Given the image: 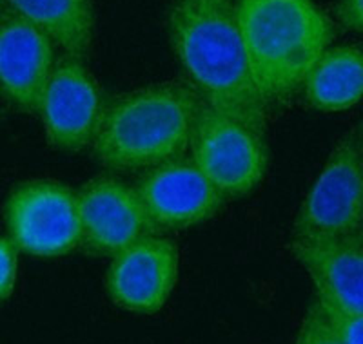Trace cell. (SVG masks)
<instances>
[{
  "mask_svg": "<svg viewBox=\"0 0 363 344\" xmlns=\"http://www.w3.org/2000/svg\"><path fill=\"white\" fill-rule=\"evenodd\" d=\"M77 194L80 243L91 256L115 258L125 246L155 234L135 189L102 176L84 183Z\"/></svg>",
  "mask_w": 363,
  "mask_h": 344,
  "instance_id": "30bf717a",
  "label": "cell"
},
{
  "mask_svg": "<svg viewBox=\"0 0 363 344\" xmlns=\"http://www.w3.org/2000/svg\"><path fill=\"white\" fill-rule=\"evenodd\" d=\"M202 100L182 82H162L113 98L102 109L91 142L100 165L140 171L180 160L189 147Z\"/></svg>",
  "mask_w": 363,
  "mask_h": 344,
  "instance_id": "3957f363",
  "label": "cell"
},
{
  "mask_svg": "<svg viewBox=\"0 0 363 344\" xmlns=\"http://www.w3.org/2000/svg\"><path fill=\"white\" fill-rule=\"evenodd\" d=\"M316 303L322 308L323 316L340 344H363V314H352L318 299Z\"/></svg>",
  "mask_w": 363,
  "mask_h": 344,
  "instance_id": "9a60e30c",
  "label": "cell"
},
{
  "mask_svg": "<svg viewBox=\"0 0 363 344\" xmlns=\"http://www.w3.org/2000/svg\"><path fill=\"white\" fill-rule=\"evenodd\" d=\"M55 44L31 22L0 9V96L28 115H38L53 73Z\"/></svg>",
  "mask_w": 363,
  "mask_h": 344,
  "instance_id": "8fae6325",
  "label": "cell"
},
{
  "mask_svg": "<svg viewBox=\"0 0 363 344\" xmlns=\"http://www.w3.org/2000/svg\"><path fill=\"white\" fill-rule=\"evenodd\" d=\"M363 167L358 131L338 142L293 223V241L362 232Z\"/></svg>",
  "mask_w": 363,
  "mask_h": 344,
  "instance_id": "5b68a950",
  "label": "cell"
},
{
  "mask_svg": "<svg viewBox=\"0 0 363 344\" xmlns=\"http://www.w3.org/2000/svg\"><path fill=\"white\" fill-rule=\"evenodd\" d=\"M169 38L202 103L265 134L267 107L252 82L233 0H173Z\"/></svg>",
  "mask_w": 363,
  "mask_h": 344,
  "instance_id": "6da1fadb",
  "label": "cell"
},
{
  "mask_svg": "<svg viewBox=\"0 0 363 344\" xmlns=\"http://www.w3.org/2000/svg\"><path fill=\"white\" fill-rule=\"evenodd\" d=\"M294 344H340L316 301L307 308Z\"/></svg>",
  "mask_w": 363,
  "mask_h": 344,
  "instance_id": "2e32d148",
  "label": "cell"
},
{
  "mask_svg": "<svg viewBox=\"0 0 363 344\" xmlns=\"http://www.w3.org/2000/svg\"><path fill=\"white\" fill-rule=\"evenodd\" d=\"M71 55L57 58L42 93L40 115L51 147L77 152L91 145L102 115V95L95 78Z\"/></svg>",
  "mask_w": 363,
  "mask_h": 344,
  "instance_id": "52a82bcc",
  "label": "cell"
},
{
  "mask_svg": "<svg viewBox=\"0 0 363 344\" xmlns=\"http://www.w3.org/2000/svg\"><path fill=\"white\" fill-rule=\"evenodd\" d=\"M0 9L31 22L64 55L80 60L89 57L95 37L93 0H0Z\"/></svg>",
  "mask_w": 363,
  "mask_h": 344,
  "instance_id": "4fadbf2b",
  "label": "cell"
},
{
  "mask_svg": "<svg viewBox=\"0 0 363 344\" xmlns=\"http://www.w3.org/2000/svg\"><path fill=\"white\" fill-rule=\"evenodd\" d=\"M191 161L225 197H242L262 183L269 167L264 132L200 103L189 134Z\"/></svg>",
  "mask_w": 363,
  "mask_h": 344,
  "instance_id": "277c9868",
  "label": "cell"
},
{
  "mask_svg": "<svg viewBox=\"0 0 363 344\" xmlns=\"http://www.w3.org/2000/svg\"><path fill=\"white\" fill-rule=\"evenodd\" d=\"M17 248L8 238H0V303L15 290L17 283Z\"/></svg>",
  "mask_w": 363,
  "mask_h": 344,
  "instance_id": "e0dca14e",
  "label": "cell"
},
{
  "mask_svg": "<svg viewBox=\"0 0 363 344\" xmlns=\"http://www.w3.org/2000/svg\"><path fill=\"white\" fill-rule=\"evenodd\" d=\"M291 250L309 272L318 301L352 314H363L362 232L343 238L293 241Z\"/></svg>",
  "mask_w": 363,
  "mask_h": 344,
  "instance_id": "7c38bea8",
  "label": "cell"
},
{
  "mask_svg": "<svg viewBox=\"0 0 363 344\" xmlns=\"http://www.w3.org/2000/svg\"><path fill=\"white\" fill-rule=\"evenodd\" d=\"M235 8L249 71L265 107L285 103L335 40V25L313 0H236Z\"/></svg>",
  "mask_w": 363,
  "mask_h": 344,
  "instance_id": "7a4b0ae2",
  "label": "cell"
},
{
  "mask_svg": "<svg viewBox=\"0 0 363 344\" xmlns=\"http://www.w3.org/2000/svg\"><path fill=\"white\" fill-rule=\"evenodd\" d=\"M306 98L322 113H340L362 98L363 62L359 45L327 47L303 80Z\"/></svg>",
  "mask_w": 363,
  "mask_h": 344,
  "instance_id": "5bb4252c",
  "label": "cell"
},
{
  "mask_svg": "<svg viewBox=\"0 0 363 344\" xmlns=\"http://www.w3.org/2000/svg\"><path fill=\"white\" fill-rule=\"evenodd\" d=\"M180 254L173 239L144 236L113 258L106 288L116 306L153 316L169 301L178 281Z\"/></svg>",
  "mask_w": 363,
  "mask_h": 344,
  "instance_id": "9c48e42d",
  "label": "cell"
},
{
  "mask_svg": "<svg viewBox=\"0 0 363 344\" xmlns=\"http://www.w3.org/2000/svg\"><path fill=\"white\" fill-rule=\"evenodd\" d=\"M336 17L351 31L363 29V0H340L336 4Z\"/></svg>",
  "mask_w": 363,
  "mask_h": 344,
  "instance_id": "ac0fdd59",
  "label": "cell"
},
{
  "mask_svg": "<svg viewBox=\"0 0 363 344\" xmlns=\"http://www.w3.org/2000/svg\"><path fill=\"white\" fill-rule=\"evenodd\" d=\"M135 193L155 234L209 222L225 201L199 167L184 158L149 168Z\"/></svg>",
  "mask_w": 363,
  "mask_h": 344,
  "instance_id": "ba28073f",
  "label": "cell"
},
{
  "mask_svg": "<svg viewBox=\"0 0 363 344\" xmlns=\"http://www.w3.org/2000/svg\"><path fill=\"white\" fill-rule=\"evenodd\" d=\"M4 216L9 241L35 258H60L80 243L77 194L67 185L48 180L17 185Z\"/></svg>",
  "mask_w": 363,
  "mask_h": 344,
  "instance_id": "8992f818",
  "label": "cell"
}]
</instances>
